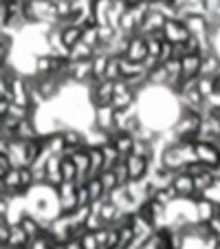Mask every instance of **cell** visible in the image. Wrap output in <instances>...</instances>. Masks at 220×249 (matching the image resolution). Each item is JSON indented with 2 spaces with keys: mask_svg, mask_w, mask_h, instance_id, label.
<instances>
[{
  "mask_svg": "<svg viewBox=\"0 0 220 249\" xmlns=\"http://www.w3.org/2000/svg\"><path fill=\"white\" fill-rule=\"evenodd\" d=\"M194 157L196 161L209 165L211 170H220V146L211 141H196L194 143Z\"/></svg>",
  "mask_w": 220,
  "mask_h": 249,
  "instance_id": "1",
  "label": "cell"
},
{
  "mask_svg": "<svg viewBox=\"0 0 220 249\" xmlns=\"http://www.w3.org/2000/svg\"><path fill=\"white\" fill-rule=\"evenodd\" d=\"M139 102V90H135L130 84H126L123 80H119L115 84V97H113V106L115 108H132Z\"/></svg>",
  "mask_w": 220,
  "mask_h": 249,
  "instance_id": "2",
  "label": "cell"
},
{
  "mask_svg": "<svg viewBox=\"0 0 220 249\" xmlns=\"http://www.w3.org/2000/svg\"><path fill=\"white\" fill-rule=\"evenodd\" d=\"M163 33H165V40L172 44H185L189 38H192V31L187 29V24L178 18L168 20L163 27Z\"/></svg>",
  "mask_w": 220,
  "mask_h": 249,
  "instance_id": "3",
  "label": "cell"
},
{
  "mask_svg": "<svg viewBox=\"0 0 220 249\" xmlns=\"http://www.w3.org/2000/svg\"><path fill=\"white\" fill-rule=\"evenodd\" d=\"M126 163H128V172H130V181H141L145 177H150V170L154 161L139 157V155H130V157H126Z\"/></svg>",
  "mask_w": 220,
  "mask_h": 249,
  "instance_id": "4",
  "label": "cell"
},
{
  "mask_svg": "<svg viewBox=\"0 0 220 249\" xmlns=\"http://www.w3.org/2000/svg\"><path fill=\"white\" fill-rule=\"evenodd\" d=\"M130 62H145L148 60V38H145L143 33H135L130 38V44H128V51L126 55Z\"/></svg>",
  "mask_w": 220,
  "mask_h": 249,
  "instance_id": "5",
  "label": "cell"
},
{
  "mask_svg": "<svg viewBox=\"0 0 220 249\" xmlns=\"http://www.w3.org/2000/svg\"><path fill=\"white\" fill-rule=\"evenodd\" d=\"M174 192L178 194V201H187V198H192L194 194H196V188H194V177H189L187 172H176V177H174V183H172Z\"/></svg>",
  "mask_w": 220,
  "mask_h": 249,
  "instance_id": "6",
  "label": "cell"
},
{
  "mask_svg": "<svg viewBox=\"0 0 220 249\" xmlns=\"http://www.w3.org/2000/svg\"><path fill=\"white\" fill-rule=\"evenodd\" d=\"M110 141H113V146L119 150V155L126 159V157H130L132 152H135V143H136V137L130 135V132H115L113 137H110Z\"/></svg>",
  "mask_w": 220,
  "mask_h": 249,
  "instance_id": "7",
  "label": "cell"
},
{
  "mask_svg": "<svg viewBox=\"0 0 220 249\" xmlns=\"http://www.w3.org/2000/svg\"><path fill=\"white\" fill-rule=\"evenodd\" d=\"M60 31H62V42H64V47L68 49V51L82 42V33H84V29L70 24V27H66V29H60Z\"/></svg>",
  "mask_w": 220,
  "mask_h": 249,
  "instance_id": "8",
  "label": "cell"
},
{
  "mask_svg": "<svg viewBox=\"0 0 220 249\" xmlns=\"http://www.w3.org/2000/svg\"><path fill=\"white\" fill-rule=\"evenodd\" d=\"M82 42L88 44L90 49H97L99 44H102V40H99V24H88V27H84Z\"/></svg>",
  "mask_w": 220,
  "mask_h": 249,
  "instance_id": "9",
  "label": "cell"
},
{
  "mask_svg": "<svg viewBox=\"0 0 220 249\" xmlns=\"http://www.w3.org/2000/svg\"><path fill=\"white\" fill-rule=\"evenodd\" d=\"M62 174H64V181H68V183H75L77 181V165L73 163V159L70 157H62Z\"/></svg>",
  "mask_w": 220,
  "mask_h": 249,
  "instance_id": "10",
  "label": "cell"
},
{
  "mask_svg": "<svg viewBox=\"0 0 220 249\" xmlns=\"http://www.w3.org/2000/svg\"><path fill=\"white\" fill-rule=\"evenodd\" d=\"M102 183L103 188H106V194H113L115 190H119V179H117V174H115V170H106V172H102Z\"/></svg>",
  "mask_w": 220,
  "mask_h": 249,
  "instance_id": "11",
  "label": "cell"
},
{
  "mask_svg": "<svg viewBox=\"0 0 220 249\" xmlns=\"http://www.w3.org/2000/svg\"><path fill=\"white\" fill-rule=\"evenodd\" d=\"M198 90L205 99H209L211 93L216 90V80L214 77H198Z\"/></svg>",
  "mask_w": 220,
  "mask_h": 249,
  "instance_id": "12",
  "label": "cell"
},
{
  "mask_svg": "<svg viewBox=\"0 0 220 249\" xmlns=\"http://www.w3.org/2000/svg\"><path fill=\"white\" fill-rule=\"evenodd\" d=\"M82 247H84V249H102V245H99L95 231H88V234L82 238Z\"/></svg>",
  "mask_w": 220,
  "mask_h": 249,
  "instance_id": "13",
  "label": "cell"
},
{
  "mask_svg": "<svg viewBox=\"0 0 220 249\" xmlns=\"http://www.w3.org/2000/svg\"><path fill=\"white\" fill-rule=\"evenodd\" d=\"M168 2H169V5H172L176 11H181V9H185V7H187L192 0H168Z\"/></svg>",
  "mask_w": 220,
  "mask_h": 249,
  "instance_id": "14",
  "label": "cell"
},
{
  "mask_svg": "<svg viewBox=\"0 0 220 249\" xmlns=\"http://www.w3.org/2000/svg\"><path fill=\"white\" fill-rule=\"evenodd\" d=\"M214 80H216V89L220 90V75H218V77H214Z\"/></svg>",
  "mask_w": 220,
  "mask_h": 249,
  "instance_id": "15",
  "label": "cell"
},
{
  "mask_svg": "<svg viewBox=\"0 0 220 249\" xmlns=\"http://www.w3.org/2000/svg\"><path fill=\"white\" fill-rule=\"evenodd\" d=\"M216 216H218V218H220V207H218V214H216Z\"/></svg>",
  "mask_w": 220,
  "mask_h": 249,
  "instance_id": "16",
  "label": "cell"
}]
</instances>
